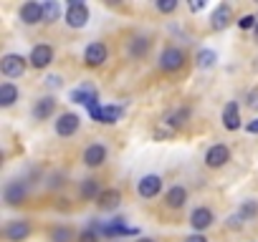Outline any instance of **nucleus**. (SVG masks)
Segmentation results:
<instances>
[{
	"label": "nucleus",
	"mask_w": 258,
	"mask_h": 242,
	"mask_svg": "<svg viewBox=\"0 0 258 242\" xmlns=\"http://www.w3.org/2000/svg\"><path fill=\"white\" fill-rule=\"evenodd\" d=\"M89 23V8L81 0H71L66 8V26L69 28H84Z\"/></svg>",
	"instance_id": "nucleus-1"
},
{
	"label": "nucleus",
	"mask_w": 258,
	"mask_h": 242,
	"mask_svg": "<svg viewBox=\"0 0 258 242\" xmlns=\"http://www.w3.org/2000/svg\"><path fill=\"white\" fill-rule=\"evenodd\" d=\"M0 71H3L6 78H21L23 71H26V58L18 56V53H8L0 61Z\"/></svg>",
	"instance_id": "nucleus-2"
},
{
	"label": "nucleus",
	"mask_w": 258,
	"mask_h": 242,
	"mask_svg": "<svg viewBox=\"0 0 258 242\" xmlns=\"http://www.w3.org/2000/svg\"><path fill=\"white\" fill-rule=\"evenodd\" d=\"M182 63H185V53H182L180 48H165V51H162V56H160V68H162V71H167V73L180 71V68H182Z\"/></svg>",
	"instance_id": "nucleus-3"
},
{
	"label": "nucleus",
	"mask_w": 258,
	"mask_h": 242,
	"mask_svg": "<svg viewBox=\"0 0 258 242\" xmlns=\"http://www.w3.org/2000/svg\"><path fill=\"white\" fill-rule=\"evenodd\" d=\"M71 101H74V103H84L89 111L99 106V103H96V101H99L96 88H94V86H89V83H84V86L74 88V91H71Z\"/></svg>",
	"instance_id": "nucleus-4"
},
{
	"label": "nucleus",
	"mask_w": 258,
	"mask_h": 242,
	"mask_svg": "<svg viewBox=\"0 0 258 242\" xmlns=\"http://www.w3.org/2000/svg\"><path fill=\"white\" fill-rule=\"evenodd\" d=\"M21 21L26 26H36L41 21H46L43 16V3H36V0H28V3L21 6Z\"/></svg>",
	"instance_id": "nucleus-5"
},
{
	"label": "nucleus",
	"mask_w": 258,
	"mask_h": 242,
	"mask_svg": "<svg viewBox=\"0 0 258 242\" xmlns=\"http://www.w3.org/2000/svg\"><path fill=\"white\" fill-rule=\"evenodd\" d=\"M89 113H91L94 121H99V124H116L121 118V106H96Z\"/></svg>",
	"instance_id": "nucleus-6"
},
{
	"label": "nucleus",
	"mask_w": 258,
	"mask_h": 242,
	"mask_svg": "<svg viewBox=\"0 0 258 242\" xmlns=\"http://www.w3.org/2000/svg\"><path fill=\"white\" fill-rule=\"evenodd\" d=\"M79 124H81V118L76 116V113H61L58 116V121H56V134L58 137H74L76 132H79Z\"/></svg>",
	"instance_id": "nucleus-7"
},
{
	"label": "nucleus",
	"mask_w": 258,
	"mask_h": 242,
	"mask_svg": "<svg viewBox=\"0 0 258 242\" xmlns=\"http://www.w3.org/2000/svg\"><path fill=\"white\" fill-rule=\"evenodd\" d=\"M137 192H140V197L152 199V197H157V194L162 192V179H160L157 174H147V177H142V179H140Z\"/></svg>",
	"instance_id": "nucleus-8"
},
{
	"label": "nucleus",
	"mask_w": 258,
	"mask_h": 242,
	"mask_svg": "<svg viewBox=\"0 0 258 242\" xmlns=\"http://www.w3.org/2000/svg\"><path fill=\"white\" fill-rule=\"evenodd\" d=\"M228 159H230V149H228L225 144H215V147H210V149H208V154H205V164H208L210 169L223 167Z\"/></svg>",
	"instance_id": "nucleus-9"
},
{
	"label": "nucleus",
	"mask_w": 258,
	"mask_h": 242,
	"mask_svg": "<svg viewBox=\"0 0 258 242\" xmlns=\"http://www.w3.org/2000/svg\"><path fill=\"white\" fill-rule=\"evenodd\" d=\"M28 234H31V224L26 219H13L6 227V239L8 242H23Z\"/></svg>",
	"instance_id": "nucleus-10"
},
{
	"label": "nucleus",
	"mask_w": 258,
	"mask_h": 242,
	"mask_svg": "<svg viewBox=\"0 0 258 242\" xmlns=\"http://www.w3.org/2000/svg\"><path fill=\"white\" fill-rule=\"evenodd\" d=\"M26 194H28L26 182H8V184H6V189H3V197H6V202H8L11 207L21 204V202L26 199Z\"/></svg>",
	"instance_id": "nucleus-11"
},
{
	"label": "nucleus",
	"mask_w": 258,
	"mask_h": 242,
	"mask_svg": "<svg viewBox=\"0 0 258 242\" xmlns=\"http://www.w3.org/2000/svg\"><path fill=\"white\" fill-rule=\"evenodd\" d=\"M84 61H86V66H91V68L101 66V63L106 61V46H104V43H89L86 51H84Z\"/></svg>",
	"instance_id": "nucleus-12"
},
{
	"label": "nucleus",
	"mask_w": 258,
	"mask_h": 242,
	"mask_svg": "<svg viewBox=\"0 0 258 242\" xmlns=\"http://www.w3.org/2000/svg\"><path fill=\"white\" fill-rule=\"evenodd\" d=\"M213 209L210 207H198V209H192V214H190V224L198 229V232H203V229H208L210 224H213Z\"/></svg>",
	"instance_id": "nucleus-13"
},
{
	"label": "nucleus",
	"mask_w": 258,
	"mask_h": 242,
	"mask_svg": "<svg viewBox=\"0 0 258 242\" xmlns=\"http://www.w3.org/2000/svg\"><path fill=\"white\" fill-rule=\"evenodd\" d=\"M230 21H233V8L230 6H218L213 18H210V26H213V31H225L230 26Z\"/></svg>",
	"instance_id": "nucleus-14"
},
{
	"label": "nucleus",
	"mask_w": 258,
	"mask_h": 242,
	"mask_svg": "<svg viewBox=\"0 0 258 242\" xmlns=\"http://www.w3.org/2000/svg\"><path fill=\"white\" fill-rule=\"evenodd\" d=\"M31 66L33 68H46L51 61H53V48L51 46H36L33 51H31Z\"/></svg>",
	"instance_id": "nucleus-15"
},
{
	"label": "nucleus",
	"mask_w": 258,
	"mask_h": 242,
	"mask_svg": "<svg viewBox=\"0 0 258 242\" xmlns=\"http://www.w3.org/2000/svg\"><path fill=\"white\" fill-rule=\"evenodd\" d=\"M106 162V147L104 144H91L84 152V164L86 167H101Z\"/></svg>",
	"instance_id": "nucleus-16"
},
{
	"label": "nucleus",
	"mask_w": 258,
	"mask_h": 242,
	"mask_svg": "<svg viewBox=\"0 0 258 242\" xmlns=\"http://www.w3.org/2000/svg\"><path fill=\"white\" fill-rule=\"evenodd\" d=\"M223 127H225L228 132L240 129V113H238V103H235V101H228L225 108H223Z\"/></svg>",
	"instance_id": "nucleus-17"
},
{
	"label": "nucleus",
	"mask_w": 258,
	"mask_h": 242,
	"mask_svg": "<svg viewBox=\"0 0 258 242\" xmlns=\"http://www.w3.org/2000/svg\"><path fill=\"white\" fill-rule=\"evenodd\" d=\"M53 111H56V98H51V96L38 98L36 106H33V116H36L38 121H46L48 116H53Z\"/></svg>",
	"instance_id": "nucleus-18"
},
{
	"label": "nucleus",
	"mask_w": 258,
	"mask_h": 242,
	"mask_svg": "<svg viewBox=\"0 0 258 242\" xmlns=\"http://www.w3.org/2000/svg\"><path fill=\"white\" fill-rule=\"evenodd\" d=\"M165 202H167V207H172V209H180L185 202H187V189L185 187H172L170 192H167V197H165Z\"/></svg>",
	"instance_id": "nucleus-19"
},
{
	"label": "nucleus",
	"mask_w": 258,
	"mask_h": 242,
	"mask_svg": "<svg viewBox=\"0 0 258 242\" xmlns=\"http://www.w3.org/2000/svg\"><path fill=\"white\" fill-rule=\"evenodd\" d=\"M119 202H121V194H119V189H104V192L96 197V204H99L101 209H114Z\"/></svg>",
	"instance_id": "nucleus-20"
},
{
	"label": "nucleus",
	"mask_w": 258,
	"mask_h": 242,
	"mask_svg": "<svg viewBox=\"0 0 258 242\" xmlns=\"http://www.w3.org/2000/svg\"><path fill=\"white\" fill-rule=\"evenodd\" d=\"M16 101H18V88H16L11 81L0 83V106L8 108V106H13Z\"/></svg>",
	"instance_id": "nucleus-21"
},
{
	"label": "nucleus",
	"mask_w": 258,
	"mask_h": 242,
	"mask_svg": "<svg viewBox=\"0 0 258 242\" xmlns=\"http://www.w3.org/2000/svg\"><path fill=\"white\" fill-rule=\"evenodd\" d=\"M79 194L84 197V199H96L101 192H99V182L96 179H84L81 182V187H79Z\"/></svg>",
	"instance_id": "nucleus-22"
},
{
	"label": "nucleus",
	"mask_w": 258,
	"mask_h": 242,
	"mask_svg": "<svg viewBox=\"0 0 258 242\" xmlns=\"http://www.w3.org/2000/svg\"><path fill=\"white\" fill-rule=\"evenodd\" d=\"M255 214H258V202H255V199H248V202H243V204H240V209H238V217H240L243 222L253 219Z\"/></svg>",
	"instance_id": "nucleus-23"
},
{
	"label": "nucleus",
	"mask_w": 258,
	"mask_h": 242,
	"mask_svg": "<svg viewBox=\"0 0 258 242\" xmlns=\"http://www.w3.org/2000/svg\"><path fill=\"white\" fill-rule=\"evenodd\" d=\"M51 242H74V229L71 227H53L51 229Z\"/></svg>",
	"instance_id": "nucleus-24"
},
{
	"label": "nucleus",
	"mask_w": 258,
	"mask_h": 242,
	"mask_svg": "<svg viewBox=\"0 0 258 242\" xmlns=\"http://www.w3.org/2000/svg\"><path fill=\"white\" fill-rule=\"evenodd\" d=\"M215 61H218L215 51H208V48H205V51H200V53H198V66H200V68H213V66H215Z\"/></svg>",
	"instance_id": "nucleus-25"
},
{
	"label": "nucleus",
	"mask_w": 258,
	"mask_h": 242,
	"mask_svg": "<svg viewBox=\"0 0 258 242\" xmlns=\"http://www.w3.org/2000/svg\"><path fill=\"white\" fill-rule=\"evenodd\" d=\"M147 48H150V41H147V38H135V41H132V48H129V51H132L135 58H140V56L147 53Z\"/></svg>",
	"instance_id": "nucleus-26"
},
{
	"label": "nucleus",
	"mask_w": 258,
	"mask_h": 242,
	"mask_svg": "<svg viewBox=\"0 0 258 242\" xmlns=\"http://www.w3.org/2000/svg\"><path fill=\"white\" fill-rule=\"evenodd\" d=\"M187 116H190V111H187V108H180V111H175V113L167 116V124H172V127L177 129V127L185 124V118H187Z\"/></svg>",
	"instance_id": "nucleus-27"
},
{
	"label": "nucleus",
	"mask_w": 258,
	"mask_h": 242,
	"mask_svg": "<svg viewBox=\"0 0 258 242\" xmlns=\"http://www.w3.org/2000/svg\"><path fill=\"white\" fill-rule=\"evenodd\" d=\"M43 16H46L48 23H51V21H58V16H61V6H58V3H43Z\"/></svg>",
	"instance_id": "nucleus-28"
},
{
	"label": "nucleus",
	"mask_w": 258,
	"mask_h": 242,
	"mask_svg": "<svg viewBox=\"0 0 258 242\" xmlns=\"http://www.w3.org/2000/svg\"><path fill=\"white\" fill-rule=\"evenodd\" d=\"M255 26H258L255 16H243V18H238V28H240V31H250V28H255Z\"/></svg>",
	"instance_id": "nucleus-29"
},
{
	"label": "nucleus",
	"mask_w": 258,
	"mask_h": 242,
	"mask_svg": "<svg viewBox=\"0 0 258 242\" xmlns=\"http://www.w3.org/2000/svg\"><path fill=\"white\" fill-rule=\"evenodd\" d=\"M175 8H177L175 0H157V11H160V13H172Z\"/></svg>",
	"instance_id": "nucleus-30"
},
{
	"label": "nucleus",
	"mask_w": 258,
	"mask_h": 242,
	"mask_svg": "<svg viewBox=\"0 0 258 242\" xmlns=\"http://www.w3.org/2000/svg\"><path fill=\"white\" fill-rule=\"evenodd\" d=\"M79 242H99V234H96L94 229H86V232H81Z\"/></svg>",
	"instance_id": "nucleus-31"
},
{
	"label": "nucleus",
	"mask_w": 258,
	"mask_h": 242,
	"mask_svg": "<svg viewBox=\"0 0 258 242\" xmlns=\"http://www.w3.org/2000/svg\"><path fill=\"white\" fill-rule=\"evenodd\" d=\"M46 86H48V88H61V86H63V78H61V76H48V78H46Z\"/></svg>",
	"instance_id": "nucleus-32"
},
{
	"label": "nucleus",
	"mask_w": 258,
	"mask_h": 242,
	"mask_svg": "<svg viewBox=\"0 0 258 242\" xmlns=\"http://www.w3.org/2000/svg\"><path fill=\"white\" fill-rule=\"evenodd\" d=\"M248 108H258V88H253L248 93Z\"/></svg>",
	"instance_id": "nucleus-33"
},
{
	"label": "nucleus",
	"mask_w": 258,
	"mask_h": 242,
	"mask_svg": "<svg viewBox=\"0 0 258 242\" xmlns=\"http://www.w3.org/2000/svg\"><path fill=\"white\" fill-rule=\"evenodd\" d=\"M185 242H208V237H205L203 232H198V234H190V237H185Z\"/></svg>",
	"instance_id": "nucleus-34"
},
{
	"label": "nucleus",
	"mask_w": 258,
	"mask_h": 242,
	"mask_svg": "<svg viewBox=\"0 0 258 242\" xmlns=\"http://www.w3.org/2000/svg\"><path fill=\"white\" fill-rule=\"evenodd\" d=\"M245 132H248V134H258V118H253V121H250V124L245 127Z\"/></svg>",
	"instance_id": "nucleus-35"
},
{
	"label": "nucleus",
	"mask_w": 258,
	"mask_h": 242,
	"mask_svg": "<svg viewBox=\"0 0 258 242\" xmlns=\"http://www.w3.org/2000/svg\"><path fill=\"white\" fill-rule=\"evenodd\" d=\"M203 8H205V0H198V3H190V11H195V13H198V11H203Z\"/></svg>",
	"instance_id": "nucleus-36"
},
{
	"label": "nucleus",
	"mask_w": 258,
	"mask_h": 242,
	"mask_svg": "<svg viewBox=\"0 0 258 242\" xmlns=\"http://www.w3.org/2000/svg\"><path fill=\"white\" fill-rule=\"evenodd\" d=\"M137 242H155V239H150V237H142V239H137Z\"/></svg>",
	"instance_id": "nucleus-37"
},
{
	"label": "nucleus",
	"mask_w": 258,
	"mask_h": 242,
	"mask_svg": "<svg viewBox=\"0 0 258 242\" xmlns=\"http://www.w3.org/2000/svg\"><path fill=\"white\" fill-rule=\"evenodd\" d=\"M255 38H258V26H255Z\"/></svg>",
	"instance_id": "nucleus-38"
}]
</instances>
